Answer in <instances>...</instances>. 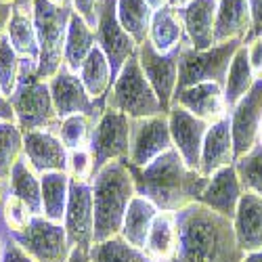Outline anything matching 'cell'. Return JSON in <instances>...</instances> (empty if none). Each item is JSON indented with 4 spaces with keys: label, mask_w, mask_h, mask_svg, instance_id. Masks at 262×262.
<instances>
[{
    "label": "cell",
    "mask_w": 262,
    "mask_h": 262,
    "mask_svg": "<svg viewBox=\"0 0 262 262\" xmlns=\"http://www.w3.org/2000/svg\"><path fill=\"white\" fill-rule=\"evenodd\" d=\"M49 89L59 120L78 114L97 120L105 109V101H95L84 89L80 76L70 72L65 65L49 80Z\"/></svg>",
    "instance_id": "11"
},
{
    "label": "cell",
    "mask_w": 262,
    "mask_h": 262,
    "mask_svg": "<svg viewBox=\"0 0 262 262\" xmlns=\"http://www.w3.org/2000/svg\"><path fill=\"white\" fill-rule=\"evenodd\" d=\"M158 214H160V210L154 204H151L149 200H145V198H141V195H137L126 210L120 235L130 246L143 250L145 242H147V235L151 231V225H154Z\"/></svg>",
    "instance_id": "30"
},
{
    "label": "cell",
    "mask_w": 262,
    "mask_h": 262,
    "mask_svg": "<svg viewBox=\"0 0 262 262\" xmlns=\"http://www.w3.org/2000/svg\"><path fill=\"white\" fill-rule=\"evenodd\" d=\"M252 30L250 0H218L214 42L246 40Z\"/></svg>",
    "instance_id": "26"
},
{
    "label": "cell",
    "mask_w": 262,
    "mask_h": 262,
    "mask_svg": "<svg viewBox=\"0 0 262 262\" xmlns=\"http://www.w3.org/2000/svg\"><path fill=\"white\" fill-rule=\"evenodd\" d=\"M68 174L72 177V181H80V183H91L95 177V160L91 149H76L70 151L68 156Z\"/></svg>",
    "instance_id": "40"
},
{
    "label": "cell",
    "mask_w": 262,
    "mask_h": 262,
    "mask_svg": "<svg viewBox=\"0 0 262 262\" xmlns=\"http://www.w3.org/2000/svg\"><path fill=\"white\" fill-rule=\"evenodd\" d=\"M9 193L26 204L32 216H42V183L40 174L28 164L26 158H21L11 177H9Z\"/></svg>",
    "instance_id": "28"
},
{
    "label": "cell",
    "mask_w": 262,
    "mask_h": 262,
    "mask_svg": "<svg viewBox=\"0 0 262 262\" xmlns=\"http://www.w3.org/2000/svg\"><path fill=\"white\" fill-rule=\"evenodd\" d=\"M256 84V78L252 74V68H250V61H248V53H246V47L242 45L231 61V68L227 72V80H225V103H227V112L242 101L250 91L252 86Z\"/></svg>",
    "instance_id": "32"
},
{
    "label": "cell",
    "mask_w": 262,
    "mask_h": 262,
    "mask_svg": "<svg viewBox=\"0 0 262 262\" xmlns=\"http://www.w3.org/2000/svg\"><path fill=\"white\" fill-rule=\"evenodd\" d=\"M147 5L154 9V11H160V9H164V7L170 5V0H147Z\"/></svg>",
    "instance_id": "50"
},
{
    "label": "cell",
    "mask_w": 262,
    "mask_h": 262,
    "mask_svg": "<svg viewBox=\"0 0 262 262\" xmlns=\"http://www.w3.org/2000/svg\"><path fill=\"white\" fill-rule=\"evenodd\" d=\"M147 40L151 42V47L162 55H168L172 51L185 47L189 40H187L181 11L172 5H168L160 11H154Z\"/></svg>",
    "instance_id": "24"
},
{
    "label": "cell",
    "mask_w": 262,
    "mask_h": 262,
    "mask_svg": "<svg viewBox=\"0 0 262 262\" xmlns=\"http://www.w3.org/2000/svg\"><path fill=\"white\" fill-rule=\"evenodd\" d=\"M133 120L128 116L105 107L97 118L91 135V154L95 160V172L109 162H128Z\"/></svg>",
    "instance_id": "8"
},
{
    "label": "cell",
    "mask_w": 262,
    "mask_h": 262,
    "mask_svg": "<svg viewBox=\"0 0 262 262\" xmlns=\"http://www.w3.org/2000/svg\"><path fill=\"white\" fill-rule=\"evenodd\" d=\"M15 109L17 126L28 133V130H53L57 133L61 120L57 118L49 80L38 76V65L32 61H24L21 78L15 93L9 97Z\"/></svg>",
    "instance_id": "4"
},
{
    "label": "cell",
    "mask_w": 262,
    "mask_h": 262,
    "mask_svg": "<svg viewBox=\"0 0 262 262\" xmlns=\"http://www.w3.org/2000/svg\"><path fill=\"white\" fill-rule=\"evenodd\" d=\"M95 202V244L120 235L126 210L137 198L135 179L126 162H109L91 181Z\"/></svg>",
    "instance_id": "3"
},
{
    "label": "cell",
    "mask_w": 262,
    "mask_h": 262,
    "mask_svg": "<svg viewBox=\"0 0 262 262\" xmlns=\"http://www.w3.org/2000/svg\"><path fill=\"white\" fill-rule=\"evenodd\" d=\"M24 158V130L17 122H0V181H9L15 164Z\"/></svg>",
    "instance_id": "34"
},
{
    "label": "cell",
    "mask_w": 262,
    "mask_h": 262,
    "mask_svg": "<svg viewBox=\"0 0 262 262\" xmlns=\"http://www.w3.org/2000/svg\"><path fill=\"white\" fill-rule=\"evenodd\" d=\"M42 183V216L63 225L70 200L72 177L68 172H47L40 177Z\"/></svg>",
    "instance_id": "29"
},
{
    "label": "cell",
    "mask_w": 262,
    "mask_h": 262,
    "mask_svg": "<svg viewBox=\"0 0 262 262\" xmlns=\"http://www.w3.org/2000/svg\"><path fill=\"white\" fill-rule=\"evenodd\" d=\"M179 248L177 212H160L156 216L145 242V256L149 262H172Z\"/></svg>",
    "instance_id": "25"
},
{
    "label": "cell",
    "mask_w": 262,
    "mask_h": 262,
    "mask_svg": "<svg viewBox=\"0 0 262 262\" xmlns=\"http://www.w3.org/2000/svg\"><path fill=\"white\" fill-rule=\"evenodd\" d=\"M229 122L235 145V160H239L258 145L262 122V80H256L252 91L229 112Z\"/></svg>",
    "instance_id": "15"
},
{
    "label": "cell",
    "mask_w": 262,
    "mask_h": 262,
    "mask_svg": "<svg viewBox=\"0 0 262 262\" xmlns=\"http://www.w3.org/2000/svg\"><path fill=\"white\" fill-rule=\"evenodd\" d=\"M235 164V145L231 135V122L229 116L210 124L204 147H202V160H200V172L206 179H210L214 172H218L225 166Z\"/></svg>",
    "instance_id": "21"
},
{
    "label": "cell",
    "mask_w": 262,
    "mask_h": 262,
    "mask_svg": "<svg viewBox=\"0 0 262 262\" xmlns=\"http://www.w3.org/2000/svg\"><path fill=\"white\" fill-rule=\"evenodd\" d=\"M128 168L135 179L137 195L149 200L160 212H181L200 202L208 185L204 174L189 168L174 147L145 168Z\"/></svg>",
    "instance_id": "2"
},
{
    "label": "cell",
    "mask_w": 262,
    "mask_h": 262,
    "mask_svg": "<svg viewBox=\"0 0 262 262\" xmlns=\"http://www.w3.org/2000/svg\"><path fill=\"white\" fill-rule=\"evenodd\" d=\"M3 248H5V239H3V233H0V260H3Z\"/></svg>",
    "instance_id": "53"
},
{
    "label": "cell",
    "mask_w": 262,
    "mask_h": 262,
    "mask_svg": "<svg viewBox=\"0 0 262 262\" xmlns=\"http://www.w3.org/2000/svg\"><path fill=\"white\" fill-rule=\"evenodd\" d=\"M170 149H172V137H170V126H168V114L133 120L130 154L126 162L128 166L145 168Z\"/></svg>",
    "instance_id": "12"
},
{
    "label": "cell",
    "mask_w": 262,
    "mask_h": 262,
    "mask_svg": "<svg viewBox=\"0 0 262 262\" xmlns=\"http://www.w3.org/2000/svg\"><path fill=\"white\" fill-rule=\"evenodd\" d=\"M250 13H252V30L244 42L262 36V0H250Z\"/></svg>",
    "instance_id": "44"
},
{
    "label": "cell",
    "mask_w": 262,
    "mask_h": 262,
    "mask_svg": "<svg viewBox=\"0 0 262 262\" xmlns=\"http://www.w3.org/2000/svg\"><path fill=\"white\" fill-rule=\"evenodd\" d=\"M116 3L118 0H103L99 24H97V45L105 53L109 65H112L114 80L118 78L124 63L130 57H135L137 49H139L135 38L120 26L118 13H116Z\"/></svg>",
    "instance_id": "14"
},
{
    "label": "cell",
    "mask_w": 262,
    "mask_h": 262,
    "mask_svg": "<svg viewBox=\"0 0 262 262\" xmlns=\"http://www.w3.org/2000/svg\"><path fill=\"white\" fill-rule=\"evenodd\" d=\"M0 218H3L5 227L11 231V233H17L21 229H26V225L32 221V214L30 210L26 208V204L17 200L15 195L7 193V200H5V206H3V212H0Z\"/></svg>",
    "instance_id": "39"
},
{
    "label": "cell",
    "mask_w": 262,
    "mask_h": 262,
    "mask_svg": "<svg viewBox=\"0 0 262 262\" xmlns=\"http://www.w3.org/2000/svg\"><path fill=\"white\" fill-rule=\"evenodd\" d=\"M0 3H9V5H15V3H19V0H0Z\"/></svg>",
    "instance_id": "55"
},
{
    "label": "cell",
    "mask_w": 262,
    "mask_h": 262,
    "mask_svg": "<svg viewBox=\"0 0 262 262\" xmlns=\"http://www.w3.org/2000/svg\"><path fill=\"white\" fill-rule=\"evenodd\" d=\"M91 262H149L145 252L130 246L122 235H114L91 248Z\"/></svg>",
    "instance_id": "35"
},
{
    "label": "cell",
    "mask_w": 262,
    "mask_h": 262,
    "mask_svg": "<svg viewBox=\"0 0 262 262\" xmlns=\"http://www.w3.org/2000/svg\"><path fill=\"white\" fill-rule=\"evenodd\" d=\"M34 262H68L72 244L65 227L45 216H32V221L17 233H11Z\"/></svg>",
    "instance_id": "9"
},
{
    "label": "cell",
    "mask_w": 262,
    "mask_h": 262,
    "mask_svg": "<svg viewBox=\"0 0 262 262\" xmlns=\"http://www.w3.org/2000/svg\"><path fill=\"white\" fill-rule=\"evenodd\" d=\"M237 246L244 254L262 250V198L244 193L233 216Z\"/></svg>",
    "instance_id": "23"
},
{
    "label": "cell",
    "mask_w": 262,
    "mask_h": 262,
    "mask_svg": "<svg viewBox=\"0 0 262 262\" xmlns=\"http://www.w3.org/2000/svg\"><path fill=\"white\" fill-rule=\"evenodd\" d=\"M0 233H3V239H5V248H3V260L0 262H34L32 256L24 250L17 239L11 235V231L5 227L3 218H0Z\"/></svg>",
    "instance_id": "41"
},
{
    "label": "cell",
    "mask_w": 262,
    "mask_h": 262,
    "mask_svg": "<svg viewBox=\"0 0 262 262\" xmlns=\"http://www.w3.org/2000/svg\"><path fill=\"white\" fill-rule=\"evenodd\" d=\"M172 103L185 107L189 114L204 120L206 124H214L229 116L227 103H225V91L216 82H204V84H195V86H187L183 91H177Z\"/></svg>",
    "instance_id": "18"
},
{
    "label": "cell",
    "mask_w": 262,
    "mask_h": 262,
    "mask_svg": "<svg viewBox=\"0 0 262 262\" xmlns=\"http://www.w3.org/2000/svg\"><path fill=\"white\" fill-rule=\"evenodd\" d=\"M116 13L120 26L135 38L137 45H143L149 36L151 17H154V9L147 5V0H118Z\"/></svg>",
    "instance_id": "33"
},
{
    "label": "cell",
    "mask_w": 262,
    "mask_h": 262,
    "mask_svg": "<svg viewBox=\"0 0 262 262\" xmlns=\"http://www.w3.org/2000/svg\"><path fill=\"white\" fill-rule=\"evenodd\" d=\"M179 248L172 262H242L233 221L195 202L177 212Z\"/></svg>",
    "instance_id": "1"
},
{
    "label": "cell",
    "mask_w": 262,
    "mask_h": 262,
    "mask_svg": "<svg viewBox=\"0 0 262 262\" xmlns=\"http://www.w3.org/2000/svg\"><path fill=\"white\" fill-rule=\"evenodd\" d=\"M105 107L116 109V112L128 116L130 120L164 114L162 103L156 91L151 89L149 80L145 78V72L141 70L137 55L130 57L120 70L118 78L112 84V91H109L105 99Z\"/></svg>",
    "instance_id": "6"
},
{
    "label": "cell",
    "mask_w": 262,
    "mask_h": 262,
    "mask_svg": "<svg viewBox=\"0 0 262 262\" xmlns=\"http://www.w3.org/2000/svg\"><path fill=\"white\" fill-rule=\"evenodd\" d=\"M258 145H262V122H260V133H258Z\"/></svg>",
    "instance_id": "54"
},
{
    "label": "cell",
    "mask_w": 262,
    "mask_h": 262,
    "mask_svg": "<svg viewBox=\"0 0 262 262\" xmlns=\"http://www.w3.org/2000/svg\"><path fill=\"white\" fill-rule=\"evenodd\" d=\"M21 68H24V61L19 59L9 38L5 36L0 40V91L5 97H11L15 93L21 78Z\"/></svg>",
    "instance_id": "38"
},
{
    "label": "cell",
    "mask_w": 262,
    "mask_h": 262,
    "mask_svg": "<svg viewBox=\"0 0 262 262\" xmlns=\"http://www.w3.org/2000/svg\"><path fill=\"white\" fill-rule=\"evenodd\" d=\"M63 227L72 248L91 250L95 246V202L91 183L72 181Z\"/></svg>",
    "instance_id": "13"
},
{
    "label": "cell",
    "mask_w": 262,
    "mask_h": 262,
    "mask_svg": "<svg viewBox=\"0 0 262 262\" xmlns=\"http://www.w3.org/2000/svg\"><path fill=\"white\" fill-rule=\"evenodd\" d=\"M7 193H9V181H0V212H3L5 200H7Z\"/></svg>",
    "instance_id": "49"
},
{
    "label": "cell",
    "mask_w": 262,
    "mask_h": 262,
    "mask_svg": "<svg viewBox=\"0 0 262 262\" xmlns=\"http://www.w3.org/2000/svg\"><path fill=\"white\" fill-rule=\"evenodd\" d=\"M0 122H17L15 120V109L11 105V99L0 95Z\"/></svg>",
    "instance_id": "46"
},
{
    "label": "cell",
    "mask_w": 262,
    "mask_h": 262,
    "mask_svg": "<svg viewBox=\"0 0 262 262\" xmlns=\"http://www.w3.org/2000/svg\"><path fill=\"white\" fill-rule=\"evenodd\" d=\"M235 170L244 193H254L262 198V145H256L250 154L235 160Z\"/></svg>",
    "instance_id": "37"
},
{
    "label": "cell",
    "mask_w": 262,
    "mask_h": 262,
    "mask_svg": "<svg viewBox=\"0 0 262 262\" xmlns=\"http://www.w3.org/2000/svg\"><path fill=\"white\" fill-rule=\"evenodd\" d=\"M55 5H72V0H51Z\"/></svg>",
    "instance_id": "52"
},
{
    "label": "cell",
    "mask_w": 262,
    "mask_h": 262,
    "mask_svg": "<svg viewBox=\"0 0 262 262\" xmlns=\"http://www.w3.org/2000/svg\"><path fill=\"white\" fill-rule=\"evenodd\" d=\"M72 5H55L51 0H34V24L40 45L38 76L51 80L63 68V51L72 19Z\"/></svg>",
    "instance_id": "5"
},
{
    "label": "cell",
    "mask_w": 262,
    "mask_h": 262,
    "mask_svg": "<svg viewBox=\"0 0 262 262\" xmlns=\"http://www.w3.org/2000/svg\"><path fill=\"white\" fill-rule=\"evenodd\" d=\"M11 15H13V5H9V3H0V40L7 36V28H9Z\"/></svg>",
    "instance_id": "45"
},
{
    "label": "cell",
    "mask_w": 262,
    "mask_h": 262,
    "mask_svg": "<svg viewBox=\"0 0 262 262\" xmlns=\"http://www.w3.org/2000/svg\"><path fill=\"white\" fill-rule=\"evenodd\" d=\"M242 45L244 40H229V42H218V45L206 51H195L191 49V45H187L181 53L177 91L204 82H216L225 86L231 61L235 53L242 49Z\"/></svg>",
    "instance_id": "7"
},
{
    "label": "cell",
    "mask_w": 262,
    "mask_h": 262,
    "mask_svg": "<svg viewBox=\"0 0 262 262\" xmlns=\"http://www.w3.org/2000/svg\"><path fill=\"white\" fill-rule=\"evenodd\" d=\"M168 126H170L172 147L179 151L189 168L200 170L202 147H204V139H206L210 124L189 114L185 107L172 103L168 112Z\"/></svg>",
    "instance_id": "16"
},
{
    "label": "cell",
    "mask_w": 262,
    "mask_h": 262,
    "mask_svg": "<svg viewBox=\"0 0 262 262\" xmlns=\"http://www.w3.org/2000/svg\"><path fill=\"white\" fill-rule=\"evenodd\" d=\"M70 151L53 130H28L24 133V158L40 174L68 172Z\"/></svg>",
    "instance_id": "17"
},
{
    "label": "cell",
    "mask_w": 262,
    "mask_h": 262,
    "mask_svg": "<svg viewBox=\"0 0 262 262\" xmlns=\"http://www.w3.org/2000/svg\"><path fill=\"white\" fill-rule=\"evenodd\" d=\"M185 47L172 51L168 55H162V53H158L154 47H151L149 40H145L143 45H139V49H137V59L141 63V70L145 72V78L149 80L151 89L156 91V95H158V99L162 103L164 114L170 112L174 95H177L179 63H181V53H183Z\"/></svg>",
    "instance_id": "10"
},
{
    "label": "cell",
    "mask_w": 262,
    "mask_h": 262,
    "mask_svg": "<svg viewBox=\"0 0 262 262\" xmlns=\"http://www.w3.org/2000/svg\"><path fill=\"white\" fill-rule=\"evenodd\" d=\"M97 120L89 118V116H70L63 118L59 124L57 135L61 139V143L65 145L68 151H76V149H86L91 145V135H93V126Z\"/></svg>",
    "instance_id": "36"
},
{
    "label": "cell",
    "mask_w": 262,
    "mask_h": 262,
    "mask_svg": "<svg viewBox=\"0 0 262 262\" xmlns=\"http://www.w3.org/2000/svg\"><path fill=\"white\" fill-rule=\"evenodd\" d=\"M97 47V30H93L86 21L78 15L72 13L70 28H68V38H65V51H63V65L70 72L78 74L86 57Z\"/></svg>",
    "instance_id": "27"
},
{
    "label": "cell",
    "mask_w": 262,
    "mask_h": 262,
    "mask_svg": "<svg viewBox=\"0 0 262 262\" xmlns=\"http://www.w3.org/2000/svg\"><path fill=\"white\" fill-rule=\"evenodd\" d=\"M68 262H91V250H80V248H74Z\"/></svg>",
    "instance_id": "47"
},
{
    "label": "cell",
    "mask_w": 262,
    "mask_h": 262,
    "mask_svg": "<svg viewBox=\"0 0 262 262\" xmlns=\"http://www.w3.org/2000/svg\"><path fill=\"white\" fill-rule=\"evenodd\" d=\"M191 3V0H172V7H177V9H183Z\"/></svg>",
    "instance_id": "51"
},
{
    "label": "cell",
    "mask_w": 262,
    "mask_h": 262,
    "mask_svg": "<svg viewBox=\"0 0 262 262\" xmlns=\"http://www.w3.org/2000/svg\"><path fill=\"white\" fill-rule=\"evenodd\" d=\"M101 7H103V0H72L74 13H78L93 30H97L99 15H101Z\"/></svg>",
    "instance_id": "42"
},
{
    "label": "cell",
    "mask_w": 262,
    "mask_h": 262,
    "mask_svg": "<svg viewBox=\"0 0 262 262\" xmlns=\"http://www.w3.org/2000/svg\"><path fill=\"white\" fill-rule=\"evenodd\" d=\"M242 195H244V187L239 183L235 166H225L208 179V185L200 198V204L233 221L237 206L242 202Z\"/></svg>",
    "instance_id": "19"
},
{
    "label": "cell",
    "mask_w": 262,
    "mask_h": 262,
    "mask_svg": "<svg viewBox=\"0 0 262 262\" xmlns=\"http://www.w3.org/2000/svg\"><path fill=\"white\" fill-rule=\"evenodd\" d=\"M242 262H262V250H258V252H248V254H244Z\"/></svg>",
    "instance_id": "48"
},
{
    "label": "cell",
    "mask_w": 262,
    "mask_h": 262,
    "mask_svg": "<svg viewBox=\"0 0 262 262\" xmlns=\"http://www.w3.org/2000/svg\"><path fill=\"white\" fill-rule=\"evenodd\" d=\"M78 76L84 84V89L89 91V95L95 101L107 99L109 91H112V84H114V74H112V65H109V61H107L105 53L99 49V45L86 57Z\"/></svg>",
    "instance_id": "31"
},
{
    "label": "cell",
    "mask_w": 262,
    "mask_h": 262,
    "mask_svg": "<svg viewBox=\"0 0 262 262\" xmlns=\"http://www.w3.org/2000/svg\"><path fill=\"white\" fill-rule=\"evenodd\" d=\"M170 5H172V0H170Z\"/></svg>",
    "instance_id": "57"
},
{
    "label": "cell",
    "mask_w": 262,
    "mask_h": 262,
    "mask_svg": "<svg viewBox=\"0 0 262 262\" xmlns=\"http://www.w3.org/2000/svg\"><path fill=\"white\" fill-rule=\"evenodd\" d=\"M0 95H3V91H0Z\"/></svg>",
    "instance_id": "56"
},
{
    "label": "cell",
    "mask_w": 262,
    "mask_h": 262,
    "mask_svg": "<svg viewBox=\"0 0 262 262\" xmlns=\"http://www.w3.org/2000/svg\"><path fill=\"white\" fill-rule=\"evenodd\" d=\"M244 47H246V53H248V61H250L254 78L262 80V36L244 42Z\"/></svg>",
    "instance_id": "43"
},
{
    "label": "cell",
    "mask_w": 262,
    "mask_h": 262,
    "mask_svg": "<svg viewBox=\"0 0 262 262\" xmlns=\"http://www.w3.org/2000/svg\"><path fill=\"white\" fill-rule=\"evenodd\" d=\"M7 38L21 61H32L38 65L40 45L34 24V0H19V3L13 5Z\"/></svg>",
    "instance_id": "20"
},
{
    "label": "cell",
    "mask_w": 262,
    "mask_h": 262,
    "mask_svg": "<svg viewBox=\"0 0 262 262\" xmlns=\"http://www.w3.org/2000/svg\"><path fill=\"white\" fill-rule=\"evenodd\" d=\"M181 11L187 40L191 49L206 51L214 47V28H216V11L218 0H191Z\"/></svg>",
    "instance_id": "22"
}]
</instances>
